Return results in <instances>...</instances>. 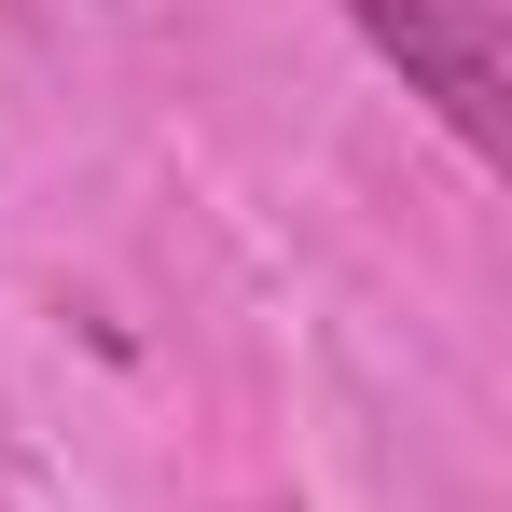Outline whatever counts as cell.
I'll list each match as a JSON object with an SVG mask.
<instances>
[{"instance_id":"6da1fadb","label":"cell","mask_w":512,"mask_h":512,"mask_svg":"<svg viewBox=\"0 0 512 512\" xmlns=\"http://www.w3.org/2000/svg\"><path fill=\"white\" fill-rule=\"evenodd\" d=\"M346 14L374 28V56H388V70H402L471 153H499V139H512V111H499V28H485L471 0H346Z\"/></svg>"}]
</instances>
